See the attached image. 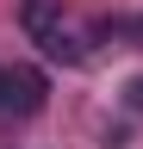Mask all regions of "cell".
I'll use <instances>...</instances> for the list:
<instances>
[{
  "label": "cell",
  "mask_w": 143,
  "mask_h": 149,
  "mask_svg": "<svg viewBox=\"0 0 143 149\" xmlns=\"http://www.w3.org/2000/svg\"><path fill=\"white\" fill-rule=\"evenodd\" d=\"M44 106V74L38 68H0V118H31Z\"/></svg>",
  "instance_id": "obj_1"
},
{
  "label": "cell",
  "mask_w": 143,
  "mask_h": 149,
  "mask_svg": "<svg viewBox=\"0 0 143 149\" xmlns=\"http://www.w3.org/2000/svg\"><path fill=\"white\" fill-rule=\"evenodd\" d=\"M44 56H50V62H62V68H75V62H87V50H81L75 37L62 31V25H56V31L44 37Z\"/></svg>",
  "instance_id": "obj_3"
},
{
  "label": "cell",
  "mask_w": 143,
  "mask_h": 149,
  "mask_svg": "<svg viewBox=\"0 0 143 149\" xmlns=\"http://www.w3.org/2000/svg\"><path fill=\"white\" fill-rule=\"evenodd\" d=\"M131 106H137V112H143V81H131Z\"/></svg>",
  "instance_id": "obj_4"
},
{
  "label": "cell",
  "mask_w": 143,
  "mask_h": 149,
  "mask_svg": "<svg viewBox=\"0 0 143 149\" xmlns=\"http://www.w3.org/2000/svg\"><path fill=\"white\" fill-rule=\"evenodd\" d=\"M19 25L38 37V44H44V37L62 25V0H25V6H19Z\"/></svg>",
  "instance_id": "obj_2"
}]
</instances>
